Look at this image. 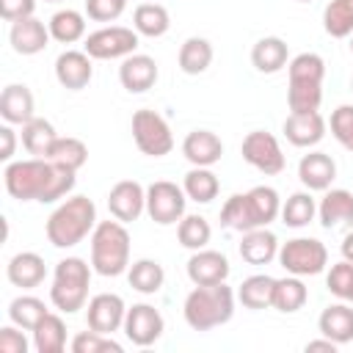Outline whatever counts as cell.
<instances>
[{
    "label": "cell",
    "instance_id": "obj_57",
    "mask_svg": "<svg viewBox=\"0 0 353 353\" xmlns=\"http://www.w3.org/2000/svg\"><path fill=\"white\" fill-rule=\"evenodd\" d=\"M350 301H353V298H350Z\"/></svg>",
    "mask_w": 353,
    "mask_h": 353
},
{
    "label": "cell",
    "instance_id": "obj_37",
    "mask_svg": "<svg viewBox=\"0 0 353 353\" xmlns=\"http://www.w3.org/2000/svg\"><path fill=\"white\" fill-rule=\"evenodd\" d=\"M323 102V83L317 80H290L287 83V105L290 113H314Z\"/></svg>",
    "mask_w": 353,
    "mask_h": 353
},
{
    "label": "cell",
    "instance_id": "obj_38",
    "mask_svg": "<svg viewBox=\"0 0 353 353\" xmlns=\"http://www.w3.org/2000/svg\"><path fill=\"white\" fill-rule=\"evenodd\" d=\"M55 138H58V132H55L52 121H47V119L33 116L28 124H22V146L30 157H47Z\"/></svg>",
    "mask_w": 353,
    "mask_h": 353
},
{
    "label": "cell",
    "instance_id": "obj_35",
    "mask_svg": "<svg viewBox=\"0 0 353 353\" xmlns=\"http://www.w3.org/2000/svg\"><path fill=\"white\" fill-rule=\"evenodd\" d=\"M212 55H215V52H212V44H210L207 39L190 36V39L182 41L176 61H179V69H182L185 74H201V72L210 69Z\"/></svg>",
    "mask_w": 353,
    "mask_h": 353
},
{
    "label": "cell",
    "instance_id": "obj_25",
    "mask_svg": "<svg viewBox=\"0 0 353 353\" xmlns=\"http://www.w3.org/2000/svg\"><path fill=\"white\" fill-rule=\"evenodd\" d=\"M251 63L262 74H276L290 63V47L279 36H265L251 47Z\"/></svg>",
    "mask_w": 353,
    "mask_h": 353
},
{
    "label": "cell",
    "instance_id": "obj_52",
    "mask_svg": "<svg viewBox=\"0 0 353 353\" xmlns=\"http://www.w3.org/2000/svg\"><path fill=\"white\" fill-rule=\"evenodd\" d=\"M342 259H347V262H353V229L345 234V240H342Z\"/></svg>",
    "mask_w": 353,
    "mask_h": 353
},
{
    "label": "cell",
    "instance_id": "obj_10",
    "mask_svg": "<svg viewBox=\"0 0 353 353\" xmlns=\"http://www.w3.org/2000/svg\"><path fill=\"white\" fill-rule=\"evenodd\" d=\"M240 154L248 165H254L265 176H276L287 165L279 138L273 132H265V130H251L240 143Z\"/></svg>",
    "mask_w": 353,
    "mask_h": 353
},
{
    "label": "cell",
    "instance_id": "obj_5",
    "mask_svg": "<svg viewBox=\"0 0 353 353\" xmlns=\"http://www.w3.org/2000/svg\"><path fill=\"white\" fill-rule=\"evenodd\" d=\"M91 268L94 273L113 279L130 268V232L121 221H99L91 232Z\"/></svg>",
    "mask_w": 353,
    "mask_h": 353
},
{
    "label": "cell",
    "instance_id": "obj_24",
    "mask_svg": "<svg viewBox=\"0 0 353 353\" xmlns=\"http://www.w3.org/2000/svg\"><path fill=\"white\" fill-rule=\"evenodd\" d=\"M6 276L14 287L19 290H33L47 279V265L36 251H19L8 259L6 265Z\"/></svg>",
    "mask_w": 353,
    "mask_h": 353
},
{
    "label": "cell",
    "instance_id": "obj_49",
    "mask_svg": "<svg viewBox=\"0 0 353 353\" xmlns=\"http://www.w3.org/2000/svg\"><path fill=\"white\" fill-rule=\"evenodd\" d=\"M33 11H36V0H0V17L6 22L33 17Z\"/></svg>",
    "mask_w": 353,
    "mask_h": 353
},
{
    "label": "cell",
    "instance_id": "obj_20",
    "mask_svg": "<svg viewBox=\"0 0 353 353\" xmlns=\"http://www.w3.org/2000/svg\"><path fill=\"white\" fill-rule=\"evenodd\" d=\"M317 218L323 229H339L350 226L353 229V193L345 188H331L317 204Z\"/></svg>",
    "mask_w": 353,
    "mask_h": 353
},
{
    "label": "cell",
    "instance_id": "obj_41",
    "mask_svg": "<svg viewBox=\"0 0 353 353\" xmlns=\"http://www.w3.org/2000/svg\"><path fill=\"white\" fill-rule=\"evenodd\" d=\"M323 28L331 39L353 36V0H331L323 11Z\"/></svg>",
    "mask_w": 353,
    "mask_h": 353
},
{
    "label": "cell",
    "instance_id": "obj_50",
    "mask_svg": "<svg viewBox=\"0 0 353 353\" xmlns=\"http://www.w3.org/2000/svg\"><path fill=\"white\" fill-rule=\"evenodd\" d=\"M0 141H3V149H0V160L11 163V157H14V149H17V132H14V124H3V127H0Z\"/></svg>",
    "mask_w": 353,
    "mask_h": 353
},
{
    "label": "cell",
    "instance_id": "obj_44",
    "mask_svg": "<svg viewBox=\"0 0 353 353\" xmlns=\"http://www.w3.org/2000/svg\"><path fill=\"white\" fill-rule=\"evenodd\" d=\"M72 350H74V353H121L124 347H121V342H116L110 334H99V331L88 328V331L74 334Z\"/></svg>",
    "mask_w": 353,
    "mask_h": 353
},
{
    "label": "cell",
    "instance_id": "obj_45",
    "mask_svg": "<svg viewBox=\"0 0 353 353\" xmlns=\"http://www.w3.org/2000/svg\"><path fill=\"white\" fill-rule=\"evenodd\" d=\"M325 287L339 301H350L353 298V262H347V259L334 262L325 276Z\"/></svg>",
    "mask_w": 353,
    "mask_h": 353
},
{
    "label": "cell",
    "instance_id": "obj_2",
    "mask_svg": "<svg viewBox=\"0 0 353 353\" xmlns=\"http://www.w3.org/2000/svg\"><path fill=\"white\" fill-rule=\"evenodd\" d=\"M281 212V199L270 185H256L245 193H232L221 210V226L232 232H251L273 223Z\"/></svg>",
    "mask_w": 353,
    "mask_h": 353
},
{
    "label": "cell",
    "instance_id": "obj_8",
    "mask_svg": "<svg viewBox=\"0 0 353 353\" xmlns=\"http://www.w3.org/2000/svg\"><path fill=\"white\" fill-rule=\"evenodd\" d=\"M132 138L146 157H165L174 149V135L168 121L149 108H141L132 113Z\"/></svg>",
    "mask_w": 353,
    "mask_h": 353
},
{
    "label": "cell",
    "instance_id": "obj_14",
    "mask_svg": "<svg viewBox=\"0 0 353 353\" xmlns=\"http://www.w3.org/2000/svg\"><path fill=\"white\" fill-rule=\"evenodd\" d=\"M108 210L116 221L130 223L146 212V188L135 179H121L108 193Z\"/></svg>",
    "mask_w": 353,
    "mask_h": 353
},
{
    "label": "cell",
    "instance_id": "obj_17",
    "mask_svg": "<svg viewBox=\"0 0 353 353\" xmlns=\"http://www.w3.org/2000/svg\"><path fill=\"white\" fill-rule=\"evenodd\" d=\"M281 132L292 146L309 149V146H317L323 141L325 119L320 116V110H314V113H290L281 124Z\"/></svg>",
    "mask_w": 353,
    "mask_h": 353
},
{
    "label": "cell",
    "instance_id": "obj_39",
    "mask_svg": "<svg viewBox=\"0 0 353 353\" xmlns=\"http://www.w3.org/2000/svg\"><path fill=\"white\" fill-rule=\"evenodd\" d=\"M47 160H52V163H58V165H63V168H72V171H80L83 165H85V160H88V146L80 141V138H72V135H66V138H55V143L50 146V152H47Z\"/></svg>",
    "mask_w": 353,
    "mask_h": 353
},
{
    "label": "cell",
    "instance_id": "obj_43",
    "mask_svg": "<svg viewBox=\"0 0 353 353\" xmlns=\"http://www.w3.org/2000/svg\"><path fill=\"white\" fill-rule=\"evenodd\" d=\"M287 77L290 80H317V83H323V77H325V61L317 52H298L287 63Z\"/></svg>",
    "mask_w": 353,
    "mask_h": 353
},
{
    "label": "cell",
    "instance_id": "obj_21",
    "mask_svg": "<svg viewBox=\"0 0 353 353\" xmlns=\"http://www.w3.org/2000/svg\"><path fill=\"white\" fill-rule=\"evenodd\" d=\"M0 116L6 124H28L36 116L33 94L25 83H8L0 94Z\"/></svg>",
    "mask_w": 353,
    "mask_h": 353
},
{
    "label": "cell",
    "instance_id": "obj_47",
    "mask_svg": "<svg viewBox=\"0 0 353 353\" xmlns=\"http://www.w3.org/2000/svg\"><path fill=\"white\" fill-rule=\"evenodd\" d=\"M127 0H85V14L94 22H113L124 14Z\"/></svg>",
    "mask_w": 353,
    "mask_h": 353
},
{
    "label": "cell",
    "instance_id": "obj_31",
    "mask_svg": "<svg viewBox=\"0 0 353 353\" xmlns=\"http://www.w3.org/2000/svg\"><path fill=\"white\" fill-rule=\"evenodd\" d=\"M127 281L141 295H157L165 281V270L157 259H138L127 268Z\"/></svg>",
    "mask_w": 353,
    "mask_h": 353
},
{
    "label": "cell",
    "instance_id": "obj_32",
    "mask_svg": "<svg viewBox=\"0 0 353 353\" xmlns=\"http://www.w3.org/2000/svg\"><path fill=\"white\" fill-rule=\"evenodd\" d=\"M33 347L39 353H61L66 347V323L61 314L47 312L33 328Z\"/></svg>",
    "mask_w": 353,
    "mask_h": 353
},
{
    "label": "cell",
    "instance_id": "obj_28",
    "mask_svg": "<svg viewBox=\"0 0 353 353\" xmlns=\"http://www.w3.org/2000/svg\"><path fill=\"white\" fill-rule=\"evenodd\" d=\"M132 28L138 30V36H146V39H160L168 33L171 28V17H168V8L157 0H146L135 8L132 14Z\"/></svg>",
    "mask_w": 353,
    "mask_h": 353
},
{
    "label": "cell",
    "instance_id": "obj_18",
    "mask_svg": "<svg viewBox=\"0 0 353 353\" xmlns=\"http://www.w3.org/2000/svg\"><path fill=\"white\" fill-rule=\"evenodd\" d=\"M229 259L221 251L212 248H199L188 259V279L193 284H221L229 279Z\"/></svg>",
    "mask_w": 353,
    "mask_h": 353
},
{
    "label": "cell",
    "instance_id": "obj_4",
    "mask_svg": "<svg viewBox=\"0 0 353 353\" xmlns=\"http://www.w3.org/2000/svg\"><path fill=\"white\" fill-rule=\"evenodd\" d=\"M234 301H237V292L226 281H221V284H196L188 292L185 303H182L185 323L193 331L218 328V325H223V323L232 320Z\"/></svg>",
    "mask_w": 353,
    "mask_h": 353
},
{
    "label": "cell",
    "instance_id": "obj_56",
    "mask_svg": "<svg viewBox=\"0 0 353 353\" xmlns=\"http://www.w3.org/2000/svg\"><path fill=\"white\" fill-rule=\"evenodd\" d=\"M298 3H312V0H298Z\"/></svg>",
    "mask_w": 353,
    "mask_h": 353
},
{
    "label": "cell",
    "instance_id": "obj_55",
    "mask_svg": "<svg viewBox=\"0 0 353 353\" xmlns=\"http://www.w3.org/2000/svg\"><path fill=\"white\" fill-rule=\"evenodd\" d=\"M350 91H353V77H350Z\"/></svg>",
    "mask_w": 353,
    "mask_h": 353
},
{
    "label": "cell",
    "instance_id": "obj_23",
    "mask_svg": "<svg viewBox=\"0 0 353 353\" xmlns=\"http://www.w3.org/2000/svg\"><path fill=\"white\" fill-rule=\"evenodd\" d=\"M182 154H185V160H188L190 165H204V168H210V165H215V163L221 160L223 143H221V138H218L212 130H193V132H188L185 141H182Z\"/></svg>",
    "mask_w": 353,
    "mask_h": 353
},
{
    "label": "cell",
    "instance_id": "obj_7",
    "mask_svg": "<svg viewBox=\"0 0 353 353\" xmlns=\"http://www.w3.org/2000/svg\"><path fill=\"white\" fill-rule=\"evenodd\" d=\"M276 259L292 276H317L328 265V248L317 237H292L279 245Z\"/></svg>",
    "mask_w": 353,
    "mask_h": 353
},
{
    "label": "cell",
    "instance_id": "obj_11",
    "mask_svg": "<svg viewBox=\"0 0 353 353\" xmlns=\"http://www.w3.org/2000/svg\"><path fill=\"white\" fill-rule=\"evenodd\" d=\"M185 204H188V196L176 182L157 179L146 188V215L160 226L179 223L185 215Z\"/></svg>",
    "mask_w": 353,
    "mask_h": 353
},
{
    "label": "cell",
    "instance_id": "obj_16",
    "mask_svg": "<svg viewBox=\"0 0 353 353\" xmlns=\"http://www.w3.org/2000/svg\"><path fill=\"white\" fill-rule=\"evenodd\" d=\"M157 61L152 55H143V52H132L127 58H121V66H119V83L124 91L130 94H143L149 91L154 83H157Z\"/></svg>",
    "mask_w": 353,
    "mask_h": 353
},
{
    "label": "cell",
    "instance_id": "obj_51",
    "mask_svg": "<svg viewBox=\"0 0 353 353\" xmlns=\"http://www.w3.org/2000/svg\"><path fill=\"white\" fill-rule=\"evenodd\" d=\"M336 347H339V345H336L334 339H328V336L306 342V353H309V350H325V353H336Z\"/></svg>",
    "mask_w": 353,
    "mask_h": 353
},
{
    "label": "cell",
    "instance_id": "obj_54",
    "mask_svg": "<svg viewBox=\"0 0 353 353\" xmlns=\"http://www.w3.org/2000/svg\"><path fill=\"white\" fill-rule=\"evenodd\" d=\"M44 3H61V0H44Z\"/></svg>",
    "mask_w": 353,
    "mask_h": 353
},
{
    "label": "cell",
    "instance_id": "obj_36",
    "mask_svg": "<svg viewBox=\"0 0 353 353\" xmlns=\"http://www.w3.org/2000/svg\"><path fill=\"white\" fill-rule=\"evenodd\" d=\"M182 190H185V196H188L190 201H196V204H210V201L218 196L221 182H218V176H215L210 168L193 165V168L185 174V179H182Z\"/></svg>",
    "mask_w": 353,
    "mask_h": 353
},
{
    "label": "cell",
    "instance_id": "obj_13",
    "mask_svg": "<svg viewBox=\"0 0 353 353\" xmlns=\"http://www.w3.org/2000/svg\"><path fill=\"white\" fill-rule=\"evenodd\" d=\"M124 317H127V306H124V298L116 292H99L85 306V323L99 334L113 336L124 325Z\"/></svg>",
    "mask_w": 353,
    "mask_h": 353
},
{
    "label": "cell",
    "instance_id": "obj_48",
    "mask_svg": "<svg viewBox=\"0 0 353 353\" xmlns=\"http://www.w3.org/2000/svg\"><path fill=\"white\" fill-rule=\"evenodd\" d=\"M19 325H3L0 328V350L3 353H28V339L22 331H17Z\"/></svg>",
    "mask_w": 353,
    "mask_h": 353
},
{
    "label": "cell",
    "instance_id": "obj_1",
    "mask_svg": "<svg viewBox=\"0 0 353 353\" xmlns=\"http://www.w3.org/2000/svg\"><path fill=\"white\" fill-rule=\"evenodd\" d=\"M72 168H63L47 157H28V160H11L3 171V182L11 199L17 201H41L52 204L72 193L74 188Z\"/></svg>",
    "mask_w": 353,
    "mask_h": 353
},
{
    "label": "cell",
    "instance_id": "obj_6",
    "mask_svg": "<svg viewBox=\"0 0 353 353\" xmlns=\"http://www.w3.org/2000/svg\"><path fill=\"white\" fill-rule=\"evenodd\" d=\"M91 265L80 256H66L55 265L52 270V287H50V301L58 312L74 314L85 306L88 301V287H91Z\"/></svg>",
    "mask_w": 353,
    "mask_h": 353
},
{
    "label": "cell",
    "instance_id": "obj_12",
    "mask_svg": "<svg viewBox=\"0 0 353 353\" xmlns=\"http://www.w3.org/2000/svg\"><path fill=\"white\" fill-rule=\"evenodd\" d=\"M124 336L138 345V347H149L154 345L163 331H165V320L163 314L152 306V303H132L127 309V317H124V325H121Z\"/></svg>",
    "mask_w": 353,
    "mask_h": 353
},
{
    "label": "cell",
    "instance_id": "obj_46",
    "mask_svg": "<svg viewBox=\"0 0 353 353\" xmlns=\"http://www.w3.org/2000/svg\"><path fill=\"white\" fill-rule=\"evenodd\" d=\"M331 135L347 149L353 152V105H339L331 113Z\"/></svg>",
    "mask_w": 353,
    "mask_h": 353
},
{
    "label": "cell",
    "instance_id": "obj_34",
    "mask_svg": "<svg viewBox=\"0 0 353 353\" xmlns=\"http://www.w3.org/2000/svg\"><path fill=\"white\" fill-rule=\"evenodd\" d=\"M50 28V36L58 41V44H74L80 39H85V17L74 8H61L50 17L47 22Z\"/></svg>",
    "mask_w": 353,
    "mask_h": 353
},
{
    "label": "cell",
    "instance_id": "obj_19",
    "mask_svg": "<svg viewBox=\"0 0 353 353\" xmlns=\"http://www.w3.org/2000/svg\"><path fill=\"white\" fill-rule=\"evenodd\" d=\"M50 39H52L50 28L36 17L17 19V22H11V30H8V41H11L14 52H19V55H39L41 50H47Z\"/></svg>",
    "mask_w": 353,
    "mask_h": 353
},
{
    "label": "cell",
    "instance_id": "obj_29",
    "mask_svg": "<svg viewBox=\"0 0 353 353\" xmlns=\"http://www.w3.org/2000/svg\"><path fill=\"white\" fill-rule=\"evenodd\" d=\"M306 301H309V287L303 284L301 276L287 273L284 279H276V284H273V309H279L284 314H292V312L303 309Z\"/></svg>",
    "mask_w": 353,
    "mask_h": 353
},
{
    "label": "cell",
    "instance_id": "obj_9",
    "mask_svg": "<svg viewBox=\"0 0 353 353\" xmlns=\"http://www.w3.org/2000/svg\"><path fill=\"white\" fill-rule=\"evenodd\" d=\"M83 50L94 58V61H116V58H127L138 50V30L135 28H124V25H108L99 28L94 33L85 36Z\"/></svg>",
    "mask_w": 353,
    "mask_h": 353
},
{
    "label": "cell",
    "instance_id": "obj_26",
    "mask_svg": "<svg viewBox=\"0 0 353 353\" xmlns=\"http://www.w3.org/2000/svg\"><path fill=\"white\" fill-rule=\"evenodd\" d=\"M240 256H243V262H248V265H268V262H273V259L279 256V240H276V234H273L268 226L243 232Z\"/></svg>",
    "mask_w": 353,
    "mask_h": 353
},
{
    "label": "cell",
    "instance_id": "obj_15",
    "mask_svg": "<svg viewBox=\"0 0 353 353\" xmlns=\"http://www.w3.org/2000/svg\"><path fill=\"white\" fill-rule=\"evenodd\" d=\"M94 58L85 50H66L55 58V80L69 91H83L94 77Z\"/></svg>",
    "mask_w": 353,
    "mask_h": 353
},
{
    "label": "cell",
    "instance_id": "obj_33",
    "mask_svg": "<svg viewBox=\"0 0 353 353\" xmlns=\"http://www.w3.org/2000/svg\"><path fill=\"white\" fill-rule=\"evenodd\" d=\"M314 215H317V201H314L312 190H298V193H292V196L281 204V212H279L281 223L290 226V229H303V226H309V223L314 221Z\"/></svg>",
    "mask_w": 353,
    "mask_h": 353
},
{
    "label": "cell",
    "instance_id": "obj_30",
    "mask_svg": "<svg viewBox=\"0 0 353 353\" xmlns=\"http://www.w3.org/2000/svg\"><path fill=\"white\" fill-rule=\"evenodd\" d=\"M273 284L276 279L268 276V273H254L248 279H243V284L237 287V301L245 306V309H270L273 306Z\"/></svg>",
    "mask_w": 353,
    "mask_h": 353
},
{
    "label": "cell",
    "instance_id": "obj_22",
    "mask_svg": "<svg viewBox=\"0 0 353 353\" xmlns=\"http://www.w3.org/2000/svg\"><path fill=\"white\" fill-rule=\"evenodd\" d=\"M298 179L306 190H328L336 179V163L325 152H309L298 163Z\"/></svg>",
    "mask_w": 353,
    "mask_h": 353
},
{
    "label": "cell",
    "instance_id": "obj_40",
    "mask_svg": "<svg viewBox=\"0 0 353 353\" xmlns=\"http://www.w3.org/2000/svg\"><path fill=\"white\" fill-rule=\"evenodd\" d=\"M212 237V226L204 215H182V221L176 223V240L182 248L188 251H199V248H207Z\"/></svg>",
    "mask_w": 353,
    "mask_h": 353
},
{
    "label": "cell",
    "instance_id": "obj_53",
    "mask_svg": "<svg viewBox=\"0 0 353 353\" xmlns=\"http://www.w3.org/2000/svg\"><path fill=\"white\" fill-rule=\"evenodd\" d=\"M350 52H353V36H350Z\"/></svg>",
    "mask_w": 353,
    "mask_h": 353
},
{
    "label": "cell",
    "instance_id": "obj_42",
    "mask_svg": "<svg viewBox=\"0 0 353 353\" xmlns=\"http://www.w3.org/2000/svg\"><path fill=\"white\" fill-rule=\"evenodd\" d=\"M47 312H50V309H47L44 301L36 298V295H17V298L8 303V317H11V323H17V325L25 328V331H33V328L41 323V317H44Z\"/></svg>",
    "mask_w": 353,
    "mask_h": 353
},
{
    "label": "cell",
    "instance_id": "obj_3",
    "mask_svg": "<svg viewBox=\"0 0 353 353\" xmlns=\"http://www.w3.org/2000/svg\"><path fill=\"white\" fill-rule=\"evenodd\" d=\"M97 226V204L88 196H66L47 218V240L55 248H74Z\"/></svg>",
    "mask_w": 353,
    "mask_h": 353
},
{
    "label": "cell",
    "instance_id": "obj_27",
    "mask_svg": "<svg viewBox=\"0 0 353 353\" xmlns=\"http://www.w3.org/2000/svg\"><path fill=\"white\" fill-rule=\"evenodd\" d=\"M317 328H320L323 336L334 339L336 345L353 342V306H347V303L325 306L317 317Z\"/></svg>",
    "mask_w": 353,
    "mask_h": 353
}]
</instances>
